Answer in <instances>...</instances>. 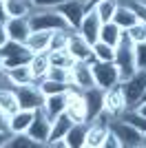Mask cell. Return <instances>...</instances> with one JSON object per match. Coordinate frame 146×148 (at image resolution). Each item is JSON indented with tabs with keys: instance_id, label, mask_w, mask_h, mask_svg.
I'll list each match as a JSON object with an SVG mask.
<instances>
[{
	"instance_id": "cell-42",
	"label": "cell",
	"mask_w": 146,
	"mask_h": 148,
	"mask_svg": "<svg viewBox=\"0 0 146 148\" xmlns=\"http://www.w3.org/2000/svg\"><path fill=\"white\" fill-rule=\"evenodd\" d=\"M7 11H5V0H0V22H7Z\"/></svg>"
},
{
	"instance_id": "cell-40",
	"label": "cell",
	"mask_w": 146,
	"mask_h": 148,
	"mask_svg": "<svg viewBox=\"0 0 146 148\" xmlns=\"http://www.w3.org/2000/svg\"><path fill=\"white\" fill-rule=\"evenodd\" d=\"M9 42V36H7V29H5V22H0V49Z\"/></svg>"
},
{
	"instance_id": "cell-20",
	"label": "cell",
	"mask_w": 146,
	"mask_h": 148,
	"mask_svg": "<svg viewBox=\"0 0 146 148\" xmlns=\"http://www.w3.org/2000/svg\"><path fill=\"white\" fill-rule=\"evenodd\" d=\"M5 77H7V84H11V88L36 82V80H33V73H31V69H29V64H22V66H16V69H7Z\"/></svg>"
},
{
	"instance_id": "cell-46",
	"label": "cell",
	"mask_w": 146,
	"mask_h": 148,
	"mask_svg": "<svg viewBox=\"0 0 146 148\" xmlns=\"http://www.w3.org/2000/svg\"><path fill=\"white\" fill-rule=\"evenodd\" d=\"M144 146H146V135H144Z\"/></svg>"
},
{
	"instance_id": "cell-25",
	"label": "cell",
	"mask_w": 146,
	"mask_h": 148,
	"mask_svg": "<svg viewBox=\"0 0 146 148\" xmlns=\"http://www.w3.org/2000/svg\"><path fill=\"white\" fill-rule=\"evenodd\" d=\"M117 7H120V0H97L91 9H95V13L100 16V20H102V25H104V22H111V20H113Z\"/></svg>"
},
{
	"instance_id": "cell-11",
	"label": "cell",
	"mask_w": 146,
	"mask_h": 148,
	"mask_svg": "<svg viewBox=\"0 0 146 148\" xmlns=\"http://www.w3.org/2000/svg\"><path fill=\"white\" fill-rule=\"evenodd\" d=\"M126 108L128 106H126V97H124L122 84H115V86L104 91V111L109 113L111 117H120Z\"/></svg>"
},
{
	"instance_id": "cell-6",
	"label": "cell",
	"mask_w": 146,
	"mask_h": 148,
	"mask_svg": "<svg viewBox=\"0 0 146 148\" xmlns=\"http://www.w3.org/2000/svg\"><path fill=\"white\" fill-rule=\"evenodd\" d=\"M55 11L64 18L69 29L78 31L80 22H82V18H84V13L89 11V9H86V2H82V0H62L60 5L55 7Z\"/></svg>"
},
{
	"instance_id": "cell-32",
	"label": "cell",
	"mask_w": 146,
	"mask_h": 148,
	"mask_svg": "<svg viewBox=\"0 0 146 148\" xmlns=\"http://www.w3.org/2000/svg\"><path fill=\"white\" fill-rule=\"evenodd\" d=\"M40 144L36 139H31L29 133H16V135H9L7 139V148H36Z\"/></svg>"
},
{
	"instance_id": "cell-22",
	"label": "cell",
	"mask_w": 146,
	"mask_h": 148,
	"mask_svg": "<svg viewBox=\"0 0 146 148\" xmlns=\"http://www.w3.org/2000/svg\"><path fill=\"white\" fill-rule=\"evenodd\" d=\"M5 11L9 18H29L33 11V2L31 0H5Z\"/></svg>"
},
{
	"instance_id": "cell-44",
	"label": "cell",
	"mask_w": 146,
	"mask_h": 148,
	"mask_svg": "<svg viewBox=\"0 0 146 148\" xmlns=\"http://www.w3.org/2000/svg\"><path fill=\"white\" fill-rule=\"evenodd\" d=\"M95 2H97V0H89V2H86V9H91V7L95 5Z\"/></svg>"
},
{
	"instance_id": "cell-2",
	"label": "cell",
	"mask_w": 146,
	"mask_h": 148,
	"mask_svg": "<svg viewBox=\"0 0 146 148\" xmlns=\"http://www.w3.org/2000/svg\"><path fill=\"white\" fill-rule=\"evenodd\" d=\"M29 25L31 31H58V29H69L64 18L55 9H33L29 13Z\"/></svg>"
},
{
	"instance_id": "cell-17",
	"label": "cell",
	"mask_w": 146,
	"mask_h": 148,
	"mask_svg": "<svg viewBox=\"0 0 146 148\" xmlns=\"http://www.w3.org/2000/svg\"><path fill=\"white\" fill-rule=\"evenodd\" d=\"M36 117V111H27V108H18V111L9 115V133L16 135V133H27Z\"/></svg>"
},
{
	"instance_id": "cell-23",
	"label": "cell",
	"mask_w": 146,
	"mask_h": 148,
	"mask_svg": "<svg viewBox=\"0 0 146 148\" xmlns=\"http://www.w3.org/2000/svg\"><path fill=\"white\" fill-rule=\"evenodd\" d=\"M73 126V119L69 117L67 113H60L58 117H53V124H51V137H49V142H53V139H64V135L69 133V128ZM47 142V144H49Z\"/></svg>"
},
{
	"instance_id": "cell-10",
	"label": "cell",
	"mask_w": 146,
	"mask_h": 148,
	"mask_svg": "<svg viewBox=\"0 0 146 148\" xmlns=\"http://www.w3.org/2000/svg\"><path fill=\"white\" fill-rule=\"evenodd\" d=\"M100 31H102V20H100V16L95 13V9H89V11L84 13L82 22H80V27H78V33L93 47V44L100 40Z\"/></svg>"
},
{
	"instance_id": "cell-36",
	"label": "cell",
	"mask_w": 146,
	"mask_h": 148,
	"mask_svg": "<svg viewBox=\"0 0 146 148\" xmlns=\"http://www.w3.org/2000/svg\"><path fill=\"white\" fill-rule=\"evenodd\" d=\"M18 53H27V47L20 42H13V40H9V42L0 49V58H7V56H18Z\"/></svg>"
},
{
	"instance_id": "cell-38",
	"label": "cell",
	"mask_w": 146,
	"mask_h": 148,
	"mask_svg": "<svg viewBox=\"0 0 146 148\" xmlns=\"http://www.w3.org/2000/svg\"><path fill=\"white\" fill-rule=\"evenodd\" d=\"M102 148H122L120 139H117V135L113 133V130H109V135H106V139H104V146Z\"/></svg>"
},
{
	"instance_id": "cell-43",
	"label": "cell",
	"mask_w": 146,
	"mask_h": 148,
	"mask_svg": "<svg viewBox=\"0 0 146 148\" xmlns=\"http://www.w3.org/2000/svg\"><path fill=\"white\" fill-rule=\"evenodd\" d=\"M2 82H7V77H5V66H2V58H0V84Z\"/></svg>"
},
{
	"instance_id": "cell-26",
	"label": "cell",
	"mask_w": 146,
	"mask_h": 148,
	"mask_svg": "<svg viewBox=\"0 0 146 148\" xmlns=\"http://www.w3.org/2000/svg\"><path fill=\"white\" fill-rule=\"evenodd\" d=\"M18 108L20 104H18V97H16V91L0 86V111L7 113V115H13Z\"/></svg>"
},
{
	"instance_id": "cell-34",
	"label": "cell",
	"mask_w": 146,
	"mask_h": 148,
	"mask_svg": "<svg viewBox=\"0 0 146 148\" xmlns=\"http://www.w3.org/2000/svg\"><path fill=\"white\" fill-rule=\"evenodd\" d=\"M133 60L137 71H146V42L133 44Z\"/></svg>"
},
{
	"instance_id": "cell-28",
	"label": "cell",
	"mask_w": 146,
	"mask_h": 148,
	"mask_svg": "<svg viewBox=\"0 0 146 148\" xmlns=\"http://www.w3.org/2000/svg\"><path fill=\"white\" fill-rule=\"evenodd\" d=\"M122 38V29L111 20V22H104L102 25V31H100V40L106 44H111V47H117V42H120Z\"/></svg>"
},
{
	"instance_id": "cell-33",
	"label": "cell",
	"mask_w": 146,
	"mask_h": 148,
	"mask_svg": "<svg viewBox=\"0 0 146 148\" xmlns=\"http://www.w3.org/2000/svg\"><path fill=\"white\" fill-rule=\"evenodd\" d=\"M49 80H55V82H62V84H73V73L71 69H60V66H49L47 75Z\"/></svg>"
},
{
	"instance_id": "cell-9",
	"label": "cell",
	"mask_w": 146,
	"mask_h": 148,
	"mask_svg": "<svg viewBox=\"0 0 146 148\" xmlns=\"http://www.w3.org/2000/svg\"><path fill=\"white\" fill-rule=\"evenodd\" d=\"M51 124H53V119L49 117L42 108H38L36 117H33V122H31V126H29L27 133H29V137L36 139L40 146H47L49 137H51Z\"/></svg>"
},
{
	"instance_id": "cell-24",
	"label": "cell",
	"mask_w": 146,
	"mask_h": 148,
	"mask_svg": "<svg viewBox=\"0 0 146 148\" xmlns=\"http://www.w3.org/2000/svg\"><path fill=\"white\" fill-rule=\"evenodd\" d=\"M49 53H33L31 56V60H29V69H31V73H33V80L36 82H40L47 75V71H49Z\"/></svg>"
},
{
	"instance_id": "cell-16",
	"label": "cell",
	"mask_w": 146,
	"mask_h": 148,
	"mask_svg": "<svg viewBox=\"0 0 146 148\" xmlns=\"http://www.w3.org/2000/svg\"><path fill=\"white\" fill-rule=\"evenodd\" d=\"M113 22H115L122 31H126V29H131L133 25H137L140 18H137V13H135V9H133L131 2H122V0H120V7H117L115 16H113Z\"/></svg>"
},
{
	"instance_id": "cell-5",
	"label": "cell",
	"mask_w": 146,
	"mask_h": 148,
	"mask_svg": "<svg viewBox=\"0 0 146 148\" xmlns=\"http://www.w3.org/2000/svg\"><path fill=\"white\" fill-rule=\"evenodd\" d=\"M122 91H124V97H126V106L133 108L135 104H140L144 99V91H146V71H135L128 80L120 82ZM126 108V111H128Z\"/></svg>"
},
{
	"instance_id": "cell-37",
	"label": "cell",
	"mask_w": 146,
	"mask_h": 148,
	"mask_svg": "<svg viewBox=\"0 0 146 148\" xmlns=\"http://www.w3.org/2000/svg\"><path fill=\"white\" fill-rule=\"evenodd\" d=\"M33 2V9H55L62 0H31Z\"/></svg>"
},
{
	"instance_id": "cell-4",
	"label": "cell",
	"mask_w": 146,
	"mask_h": 148,
	"mask_svg": "<svg viewBox=\"0 0 146 148\" xmlns=\"http://www.w3.org/2000/svg\"><path fill=\"white\" fill-rule=\"evenodd\" d=\"M91 64V71H93V77H95V86L106 91V88L120 84V73H117V66L115 62H100V60H89Z\"/></svg>"
},
{
	"instance_id": "cell-19",
	"label": "cell",
	"mask_w": 146,
	"mask_h": 148,
	"mask_svg": "<svg viewBox=\"0 0 146 148\" xmlns=\"http://www.w3.org/2000/svg\"><path fill=\"white\" fill-rule=\"evenodd\" d=\"M86 133H89V122H73V126L64 135L67 148H82L86 142Z\"/></svg>"
},
{
	"instance_id": "cell-13",
	"label": "cell",
	"mask_w": 146,
	"mask_h": 148,
	"mask_svg": "<svg viewBox=\"0 0 146 148\" xmlns=\"http://www.w3.org/2000/svg\"><path fill=\"white\" fill-rule=\"evenodd\" d=\"M5 29H7V36H9V40H13V42H20V44L27 42V38H29V33H31L29 18H7Z\"/></svg>"
},
{
	"instance_id": "cell-47",
	"label": "cell",
	"mask_w": 146,
	"mask_h": 148,
	"mask_svg": "<svg viewBox=\"0 0 146 148\" xmlns=\"http://www.w3.org/2000/svg\"><path fill=\"white\" fill-rule=\"evenodd\" d=\"M82 2H89V0H82Z\"/></svg>"
},
{
	"instance_id": "cell-45",
	"label": "cell",
	"mask_w": 146,
	"mask_h": 148,
	"mask_svg": "<svg viewBox=\"0 0 146 148\" xmlns=\"http://www.w3.org/2000/svg\"><path fill=\"white\" fill-rule=\"evenodd\" d=\"M131 2H133V0H131ZM137 2H144V5H146V0H137Z\"/></svg>"
},
{
	"instance_id": "cell-39",
	"label": "cell",
	"mask_w": 146,
	"mask_h": 148,
	"mask_svg": "<svg viewBox=\"0 0 146 148\" xmlns=\"http://www.w3.org/2000/svg\"><path fill=\"white\" fill-rule=\"evenodd\" d=\"M5 130H9V115L0 111V133H5Z\"/></svg>"
},
{
	"instance_id": "cell-8",
	"label": "cell",
	"mask_w": 146,
	"mask_h": 148,
	"mask_svg": "<svg viewBox=\"0 0 146 148\" xmlns=\"http://www.w3.org/2000/svg\"><path fill=\"white\" fill-rule=\"evenodd\" d=\"M69 117L73 122H89L86 117V99H84V91H80L78 86H71L67 91V108H64Z\"/></svg>"
},
{
	"instance_id": "cell-15",
	"label": "cell",
	"mask_w": 146,
	"mask_h": 148,
	"mask_svg": "<svg viewBox=\"0 0 146 148\" xmlns=\"http://www.w3.org/2000/svg\"><path fill=\"white\" fill-rule=\"evenodd\" d=\"M84 99H86V117H89V122H93L104 111V91L93 86L84 91Z\"/></svg>"
},
{
	"instance_id": "cell-14",
	"label": "cell",
	"mask_w": 146,
	"mask_h": 148,
	"mask_svg": "<svg viewBox=\"0 0 146 148\" xmlns=\"http://www.w3.org/2000/svg\"><path fill=\"white\" fill-rule=\"evenodd\" d=\"M71 73H73V86H78L80 91H89V88L95 86V77H93L89 62H75Z\"/></svg>"
},
{
	"instance_id": "cell-30",
	"label": "cell",
	"mask_w": 146,
	"mask_h": 148,
	"mask_svg": "<svg viewBox=\"0 0 146 148\" xmlns=\"http://www.w3.org/2000/svg\"><path fill=\"white\" fill-rule=\"evenodd\" d=\"M69 36H71V29H58V31H51L49 51H62V49H67ZM49 51H47V53H49Z\"/></svg>"
},
{
	"instance_id": "cell-41",
	"label": "cell",
	"mask_w": 146,
	"mask_h": 148,
	"mask_svg": "<svg viewBox=\"0 0 146 148\" xmlns=\"http://www.w3.org/2000/svg\"><path fill=\"white\" fill-rule=\"evenodd\" d=\"M133 111L137 113V115H142V117H146V99H142L140 104H135V106H133Z\"/></svg>"
},
{
	"instance_id": "cell-12",
	"label": "cell",
	"mask_w": 146,
	"mask_h": 148,
	"mask_svg": "<svg viewBox=\"0 0 146 148\" xmlns=\"http://www.w3.org/2000/svg\"><path fill=\"white\" fill-rule=\"evenodd\" d=\"M67 51H69V53H71L78 62H89V60H93V47L86 42L82 36H80L78 31H71V36H69V44H67Z\"/></svg>"
},
{
	"instance_id": "cell-31",
	"label": "cell",
	"mask_w": 146,
	"mask_h": 148,
	"mask_svg": "<svg viewBox=\"0 0 146 148\" xmlns=\"http://www.w3.org/2000/svg\"><path fill=\"white\" fill-rule=\"evenodd\" d=\"M93 58L100 60V62H115V47L97 40V42L93 44Z\"/></svg>"
},
{
	"instance_id": "cell-21",
	"label": "cell",
	"mask_w": 146,
	"mask_h": 148,
	"mask_svg": "<svg viewBox=\"0 0 146 148\" xmlns=\"http://www.w3.org/2000/svg\"><path fill=\"white\" fill-rule=\"evenodd\" d=\"M64 108H67V93H55V95H47V97H44L42 111L47 113L51 119L58 117L60 113H64Z\"/></svg>"
},
{
	"instance_id": "cell-18",
	"label": "cell",
	"mask_w": 146,
	"mask_h": 148,
	"mask_svg": "<svg viewBox=\"0 0 146 148\" xmlns=\"http://www.w3.org/2000/svg\"><path fill=\"white\" fill-rule=\"evenodd\" d=\"M49 40H51V31H31L29 38H27V51L31 56L33 53H47L49 51Z\"/></svg>"
},
{
	"instance_id": "cell-1",
	"label": "cell",
	"mask_w": 146,
	"mask_h": 148,
	"mask_svg": "<svg viewBox=\"0 0 146 148\" xmlns=\"http://www.w3.org/2000/svg\"><path fill=\"white\" fill-rule=\"evenodd\" d=\"M115 66H117V73H120V82L128 80L137 71L133 60V42H131L126 31H122V38L115 47Z\"/></svg>"
},
{
	"instance_id": "cell-35",
	"label": "cell",
	"mask_w": 146,
	"mask_h": 148,
	"mask_svg": "<svg viewBox=\"0 0 146 148\" xmlns=\"http://www.w3.org/2000/svg\"><path fill=\"white\" fill-rule=\"evenodd\" d=\"M128 38H131V42L137 44V42H146V25L144 22H137V25H133L131 29H126Z\"/></svg>"
},
{
	"instance_id": "cell-3",
	"label": "cell",
	"mask_w": 146,
	"mask_h": 148,
	"mask_svg": "<svg viewBox=\"0 0 146 148\" xmlns=\"http://www.w3.org/2000/svg\"><path fill=\"white\" fill-rule=\"evenodd\" d=\"M111 130L117 135L122 148H142L144 146V133L137 130L131 122H126L124 117L120 119H111Z\"/></svg>"
},
{
	"instance_id": "cell-29",
	"label": "cell",
	"mask_w": 146,
	"mask_h": 148,
	"mask_svg": "<svg viewBox=\"0 0 146 148\" xmlns=\"http://www.w3.org/2000/svg\"><path fill=\"white\" fill-rule=\"evenodd\" d=\"M38 86L42 91V95H55V93H67L73 84H62V82H55V80H49V77H42V80L38 82Z\"/></svg>"
},
{
	"instance_id": "cell-7",
	"label": "cell",
	"mask_w": 146,
	"mask_h": 148,
	"mask_svg": "<svg viewBox=\"0 0 146 148\" xmlns=\"http://www.w3.org/2000/svg\"><path fill=\"white\" fill-rule=\"evenodd\" d=\"M16 97H18L20 108H27V111H38L42 108L44 104V95L38 86V82H31V84H22V86H16Z\"/></svg>"
},
{
	"instance_id": "cell-27",
	"label": "cell",
	"mask_w": 146,
	"mask_h": 148,
	"mask_svg": "<svg viewBox=\"0 0 146 148\" xmlns=\"http://www.w3.org/2000/svg\"><path fill=\"white\" fill-rule=\"evenodd\" d=\"M75 58L69 53L67 49L62 51H49V64L51 66H60V69H73V64H75Z\"/></svg>"
}]
</instances>
